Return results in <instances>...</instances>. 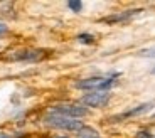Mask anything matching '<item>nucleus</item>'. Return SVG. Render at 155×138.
Returning <instances> with one entry per match:
<instances>
[{"mask_svg":"<svg viewBox=\"0 0 155 138\" xmlns=\"http://www.w3.org/2000/svg\"><path fill=\"white\" fill-rule=\"evenodd\" d=\"M4 32H7V27H5V25H2V24H0V34H4Z\"/></svg>","mask_w":155,"mask_h":138,"instance_id":"nucleus-12","label":"nucleus"},{"mask_svg":"<svg viewBox=\"0 0 155 138\" xmlns=\"http://www.w3.org/2000/svg\"><path fill=\"white\" fill-rule=\"evenodd\" d=\"M110 101V93L106 91H98V93H89L81 98V103L86 106H93V108H103L106 106Z\"/></svg>","mask_w":155,"mask_h":138,"instance_id":"nucleus-2","label":"nucleus"},{"mask_svg":"<svg viewBox=\"0 0 155 138\" xmlns=\"http://www.w3.org/2000/svg\"><path fill=\"white\" fill-rule=\"evenodd\" d=\"M135 138H155L153 133H148V131H138L135 135Z\"/></svg>","mask_w":155,"mask_h":138,"instance_id":"nucleus-11","label":"nucleus"},{"mask_svg":"<svg viewBox=\"0 0 155 138\" xmlns=\"http://www.w3.org/2000/svg\"><path fill=\"white\" fill-rule=\"evenodd\" d=\"M142 10H127V12H121V14H116V15H108V17H103V19H100L101 24H118V22H123V20H128L130 17L137 15V14H140Z\"/></svg>","mask_w":155,"mask_h":138,"instance_id":"nucleus-4","label":"nucleus"},{"mask_svg":"<svg viewBox=\"0 0 155 138\" xmlns=\"http://www.w3.org/2000/svg\"><path fill=\"white\" fill-rule=\"evenodd\" d=\"M78 41L83 42V44H93L94 42V37L91 34H81L79 37H78Z\"/></svg>","mask_w":155,"mask_h":138,"instance_id":"nucleus-8","label":"nucleus"},{"mask_svg":"<svg viewBox=\"0 0 155 138\" xmlns=\"http://www.w3.org/2000/svg\"><path fill=\"white\" fill-rule=\"evenodd\" d=\"M68 7H69L73 12H81V8H83V4L79 2V0H71L69 4H68Z\"/></svg>","mask_w":155,"mask_h":138,"instance_id":"nucleus-9","label":"nucleus"},{"mask_svg":"<svg viewBox=\"0 0 155 138\" xmlns=\"http://www.w3.org/2000/svg\"><path fill=\"white\" fill-rule=\"evenodd\" d=\"M153 116H155V115H153Z\"/></svg>","mask_w":155,"mask_h":138,"instance_id":"nucleus-14","label":"nucleus"},{"mask_svg":"<svg viewBox=\"0 0 155 138\" xmlns=\"http://www.w3.org/2000/svg\"><path fill=\"white\" fill-rule=\"evenodd\" d=\"M47 56V51L44 49H34V51H27L25 52V59L24 61H29V62H39L42 61L44 58Z\"/></svg>","mask_w":155,"mask_h":138,"instance_id":"nucleus-7","label":"nucleus"},{"mask_svg":"<svg viewBox=\"0 0 155 138\" xmlns=\"http://www.w3.org/2000/svg\"><path fill=\"white\" fill-rule=\"evenodd\" d=\"M52 113H58V115L68 116V118H81V116L88 115V110L84 106H76V104H59L52 110Z\"/></svg>","mask_w":155,"mask_h":138,"instance_id":"nucleus-3","label":"nucleus"},{"mask_svg":"<svg viewBox=\"0 0 155 138\" xmlns=\"http://www.w3.org/2000/svg\"><path fill=\"white\" fill-rule=\"evenodd\" d=\"M152 106H155V101H150V103H143V104H140V106L133 108V110H130V111L123 113V115L115 116V118H111V120H121V118H130V116H135V115H142V113L148 111V110H150Z\"/></svg>","mask_w":155,"mask_h":138,"instance_id":"nucleus-6","label":"nucleus"},{"mask_svg":"<svg viewBox=\"0 0 155 138\" xmlns=\"http://www.w3.org/2000/svg\"><path fill=\"white\" fill-rule=\"evenodd\" d=\"M138 56H142V58H155V49H143L138 52Z\"/></svg>","mask_w":155,"mask_h":138,"instance_id":"nucleus-10","label":"nucleus"},{"mask_svg":"<svg viewBox=\"0 0 155 138\" xmlns=\"http://www.w3.org/2000/svg\"><path fill=\"white\" fill-rule=\"evenodd\" d=\"M152 74H155V67H153V69H152Z\"/></svg>","mask_w":155,"mask_h":138,"instance_id":"nucleus-13","label":"nucleus"},{"mask_svg":"<svg viewBox=\"0 0 155 138\" xmlns=\"http://www.w3.org/2000/svg\"><path fill=\"white\" fill-rule=\"evenodd\" d=\"M44 123L47 126H52V128H61V130H71V131H79L84 128L79 120H73V118H68V116H62L58 115V113H51L44 118Z\"/></svg>","mask_w":155,"mask_h":138,"instance_id":"nucleus-1","label":"nucleus"},{"mask_svg":"<svg viewBox=\"0 0 155 138\" xmlns=\"http://www.w3.org/2000/svg\"><path fill=\"white\" fill-rule=\"evenodd\" d=\"M105 83L103 77H89V79H81L76 83L78 89H100L101 84Z\"/></svg>","mask_w":155,"mask_h":138,"instance_id":"nucleus-5","label":"nucleus"}]
</instances>
